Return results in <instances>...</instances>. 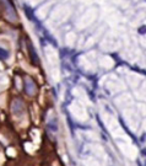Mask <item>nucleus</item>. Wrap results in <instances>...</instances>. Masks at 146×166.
<instances>
[{"label": "nucleus", "instance_id": "20e7f679", "mask_svg": "<svg viewBox=\"0 0 146 166\" xmlns=\"http://www.w3.org/2000/svg\"><path fill=\"white\" fill-rule=\"evenodd\" d=\"M7 58H9V52L0 47V59H7Z\"/></svg>", "mask_w": 146, "mask_h": 166}, {"label": "nucleus", "instance_id": "423d86ee", "mask_svg": "<svg viewBox=\"0 0 146 166\" xmlns=\"http://www.w3.org/2000/svg\"><path fill=\"white\" fill-rule=\"evenodd\" d=\"M7 154H9L10 156H15V150H12V149H7Z\"/></svg>", "mask_w": 146, "mask_h": 166}, {"label": "nucleus", "instance_id": "7ed1b4c3", "mask_svg": "<svg viewBox=\"0 0 146 166\" xmlns=\"http://www.w3.org/2000/svg\"><path fill=\"white\" fill-rule=\"evenodd\" d=\"M30 51H31V58H32V61L35 63H38V57H37V54L35 52V48L32 46H30Z\"/></svg>", "mask_w": 146, "mask_h": 166}, {"label": "nucleus", "instance_id": "0eeeda50", "mask_svg": "<svg viewBox=\"0 0 146 166\" xmlns=\"http://www.w3.org/2000/svg\"><path fill=\"white\" fill-rule=\"evenodd\" d=\"M143 153H144V154H146V149H144V150H143Z\"/></svg>", "mask_w": 146, "mask_h": 166}, {"label": "nucleus", "instance_id": "f257e3e1", "mask_svg": "<svg viewBox=\"0 0 146 166\" xmlns=\"http://www.w3.org/2000/svg\"><path fill=\"white\" fill-rule=\"evenodd\" d=\"M25 91H26V94L27 95H30V96H32V95H35L36 94V91H37V86H36V83L31 79V78H25Z\"/></svg>", "mask_w": 146, "mask_h": 166}, {"label": "nucleus", "instance_id": "39448f33", "mask_svg": "<svg viewBox=\"0 0 146 166\" xmlns=\"http://www.w3.org/2000/svg\"><path fill=\"white\" fill-rule=\"evenodd\" d=\"M48 127H49L52 130H54V132L58 130V125H57V121H55V120H54V122H49V123H48Z\"/></svg>", "mask_w": 146, "mask_h": 166}, {"label": "nucleus", "instance_id": "f03ea898", "mask_svg": "<svg viewBox=\"0 0 146 166\" xmlns=\"http://www.w3.org/2000/svg\"><path fill=\"white\" fill-rule=\"evenodd\" d=\"M12 112L15 115H21L23 112V104H22L21 100H19V99L14 100V102H12Z\"/></svg>", "mask_w": 146, "mask_h": 166}]
</instances>
